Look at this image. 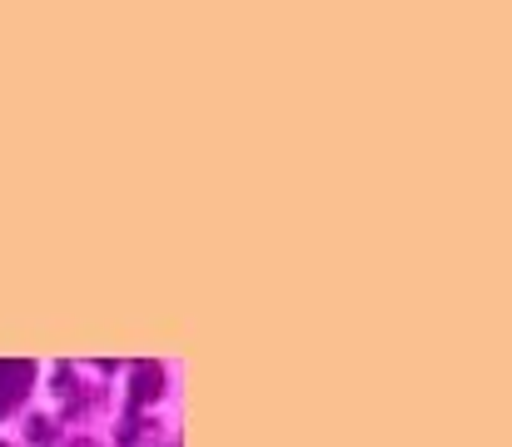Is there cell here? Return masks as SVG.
<instances>
[{"mask_svg":"<svg viewBox=\"0 0 512 447\" xmlns=\"http://www.w3.org/2000/svg\"><path fill=\"white\" fill-rule=\"evenodd\" d=\"M170 398V368L160 358H140L125 368V408L130 413H155Z\"/></svg>","mask_w":512,"mask_h":447,"instance_id":"1","label":"cell"},{"mask_svg":"<svg viewBox=\"0 0 512 447\" xmlns=\"http://www.w3.org/2000/svg\"><path fill=\"white\" fill-rule=\"evenodd\" d=\"M35 393V363L30 358H0V423L15 418Z\"/></svg>","mask_w":512,"mask_h":447,"instance_id":"2","label":"cell"},{"mask_svg":"<svg viewBox=\"0 0 512 447\" xmlns=\"http://www.w3.org/2000/svg\"><path fill=\"white\" fill-rule=\"evenodd\" d=\"M155 428H160L155 413H130V408H120V418H115V447H145L155 438Z\"/></svg>","mask_w":512,"mask_h":447,"instance_id":"3","label":"cell"},{"mask_svg":"<svg viewBox=\"0 0 512 447\" xmlns=\"http://www.w3.org/2000/svg\"><path fill=\"white\" fill-rule=\"evenodd\" d=\"M55 443H60L55 413H25V447H55Z\"/></svg>","mask_w":512,"mask_h":447,"instance_id":"4","label":"cell"},{"mask_svg":"<svg viewBox=\"0 0 512 447\" xmlns=\"http://www.w3.org/2000/svg\"><path fill=\"white\" fill-rule=\"evenodd\" d=\"M50 393L60 398V403H70V398H80L85 388H80V373H75V363L70 358H60L55 368H50Z\"/></svg>","mask_w":512,"mask_h":447,"instance_id":"5","label":"cell"},{"mask_svg":"<svg viewBox=\"0 0 512 447\" xmlns=\"http://www.w3.org/2000/svg\"><path fill=\"white\" fill-rule=\"evenodd\" d=\"M65 447H100V443H95V438H85V433H75V438H70Z\"/></svg>","mask_w":512,"mask_h":447,"instance_id":"6","label":"cell"},{"mask_svg":"<svg viewBox=\"0 0 512 447\" xmlns=\"http://www.w3.org/2000/svg\"><path fill=\"white\" fill-rule=\"evenodd\" d=\"M0 447H20V443H5V438H0Z\"/></svg>","mask_w":512,"mask_h":447,"instance_id":"7","label":"cell"},{"mask_svg":"<svg viewBox=\"0 0 512 447\" xmlns=\"http://www.w3.org/2000/svg\"><path fill=\"white\" fill-rule=\"evenodd\" d=\"M165 447H174V443H165Z\"/></svg>","mask_w":512,"mask_h":447,"instance_id":"8","label":"cell"}]
</instances>
